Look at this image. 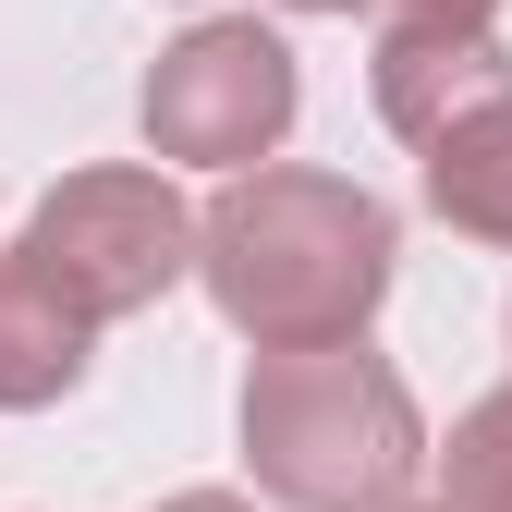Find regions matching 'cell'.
<instances>
[{
  "mask_svg": "<svg viewBox=\"0 0 512 512\" xmlns=\"http://www.w3.org/2000/svg\"><path fill=\"white\" fill-rule=\"evenodd\" d=\"M439 464H452V512H512V391L464 403Z\"/></svg>",
  "mask_w": 512,
  "mask_h": 512,
  "instance_id": "ba28073f",
  "label": "cell"
},
{
  "mask_svg": "<svg viewBox=\"0 0 512 512\" xmlns=\"http://www.w3.org/2000/svg\"><path fill=\"white\" fill-rule=\"evenodd\" d=\"M391 256H403L391 208L342 171H232L196 220V269L256 354L354 342L391 293Z\"/></svg>",
  "mask_w": 512,
  "mask_h": 512,
  "instance_id": "6da1fadb",
  "label": "cell"
},
{
  "mask_svg": "<svg viewBox=\"0 0 512 512\" xmlns=\"http://www.w3.org/2000/svg\"><path fill=\"white\" fill-rule=\"evenodd\" d=\"M86 342H98V317H74V305L25 269V244H13V256H0V415L61 403L86 378Z\"/></svg>",
  "mask_w": 512,
  "mask_h": 512,
  "instance_id": "8992f818",
  "label": "cell"
},
{
  "mask_svg": "<svg viewBox=\"0 0 512 512\" xmlns=\"http://www.w3.org/2000/svg\"><path fill=\"white\" fill-rule=\"evenodd\" d=\"M25 269L74 305V317L110 330V317L159 305L183 269H196V208H183L159 171H74V183H49V196H37Z\"/></svg>",
  "mask_w": 512,
  "mask_h": 512,
  "instance_id": "3957f363",
  "label": "cell"
},
{
  "mask_svg": "<svg viewBox=\"0 0 512 512\" xmlns=\"http://www.w3.org/2000/svg\"><path fill=\"white\" fill-rule=\"evenodd\" d=\"M427 208L452 232H476V244H512V98L427 147Z\"/></svg>",
  "mask_w": 512,
  "mask_h": 512,
  "instance_id": "52a82bcc",
  "label": "cell"
},
{
  "mask_svg": "<svg viewBox=\"0 0 512 512\" xmlns=\"http://www.w3.org/2000/svg\"><path fill=\"white\" fill-rule=\"evenodd\" d=\"M159 512H256V500H232V488H183V500H159Z\"/></svg>",
  "mask_w": 512,
  "mask_h": 512,
  "instance_id": "30bf717a",
  "label": "cell"
},
{
  "mask_svg": "<svg viewBox=\"0 0 512 512\" xmlns=\"http://www.w3.org/2000/svg\"><path fill=\"white\" fill-rule=\"evenodd\" d=\"M244 464L281 512H403V488L427 476V427H415V391L366 342L256 354Z\"/></svg>",
  "mask_w": 512,
  "mask_h": 512,
  "instance_id": "7a4b0ae2",
  "label": "cell"
},
{
  "mask_svg": "<svg viewBox=\"0 0 512 512\" xmlns=\"http://www.w3.org/2000/svg\"><path fill=\"white\" fill-rule=\"evenodd\" d=\"M439 512H452V500H439Z\"/></svg>",
  "mask_w": 512,
  "mask_h": 512,
  "instance_id": "7c38bea8",
  "label": "cell"
},
{
  "mask_svg": "<svg viewBox=\"0 0 512 512\" xmlns=\"http://www.w3.org/2000/svg\"><path fill=\"white\" fill-rule=\"evenodd\" d=\"M391 13H403V25H439V37H488L500 0H391Z\"/></svg>",
  "mask_w": 512,
  "mask_h": 512,
  "instance_id": "9c48e42d",
  "label": "cell"
},
{
  "mask_svg": "<svg viewBox=\"0 0 512 512\" xmlns=\"http://www.w3.org/2000/svg\"><path fill=\"white\" fill-rule=\"evenodd\" d=\"M293 49L269 25H196V37H171L159 49V74H147V147L159 159H208V171H256L281 135H293Z\"/></svg>",
  "mask_w": 512,
  "mask_h": 512,
  "instance_id": "277c9868",
  "label": "cell"
},
{
  "mask_svg": "<svg viewBox=\"0 0 512 512\" xmlns=\"http://www.w3.org/2000/svg\"><path fill=\"white\" fill-rule=\"evenodd\" d=\"M293 13H354V0H293Z\"/></svg>",
  "mask_w": 512,
  "mask_h": 512,
  "instance_id": "8fae6325",
  "label": "cell"
},
{
  "mask_svg": "<svg viewBox=\"0 0 512 512\" xmlns=\"http://www.w3.org/2000/svg\"><path fill=\"white\" fill-rule=\"evenodd\" d=\"M378 122L391 135H415V147H439L452 122H476V110H500L512 98V61H500V37H439V25H391L378 37Z\"/></svg>",
  "mask_w": 512,
  "mask_h": 512,
  "instance_id": "5b68a950",
  "label": "cell"
}]
</instances>
